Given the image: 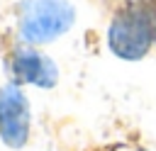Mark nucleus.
<instances>
[{"mask_svg":"<svg viewBox=\"0 0 156 151\" xmlns=\"http://www.w3.org/2000/svg\"><path fill=\"white\" fill-rule=\"evenodd\" d=\"M29 102L17 83L0 88V139L10 149H22L29 139Z\"/></svg>","mask_w":156,"mask_h":151,"instance_id":"obj_3","label":"nucleus"},{"mask_svg":"<svg viewBox=\"0 0 156 151\" xmlns=\"http://www.w3.org/2000/svg\"><path fill=\"white\" fill-rule=\"evenodd\" d=\"M76 10L68 0H24L17 17L22 41L44 44L73 27Z\"/></svg>","mask_w":156,"mask_h":151,"instance_id":"obj_2","label":"nucleus"},{"mask_svg":"<svg viewBox=\"0 0 156 151\" xmlns=\"http://www.w3.org/2000/svg\"><path fill=\"white\" fill-rule=\"evenodd\" d=\"M156 41V10L132 2L124 5L110 22L107 44L115 56L124 61H139Z\"/></svg>","mask_w":156,"mask_h":151,"instance_id":"obj_1","label":"nucleus"},{"mask_svg":"<svg viewBox=\"0 0 156 151\" xmlns=\"http://www.w3.org/2000/svg\"><path fill=\"white\" fill-rule=\"evenodd\" d=\"M10 68L20 83H29L37 88H54L58 80L56 63L49 56L34 51V49H27V46H22L12 54Z\"/></svg>","mask_w":156,"mask_h":151,"instance_id":"obj_4","label":"nucleus"}]
</instances>
